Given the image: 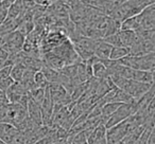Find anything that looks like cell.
<instances>
[{
	"mask_svg": "<svg viewBox=\"0 0 155 144\" xmlns=\"http://www.w3.org/2000/svg\"><path fill=\"white\" fill-rule=\"evenodd\" d=\"M83 144H88V143H87V142H85V143H83Z\"/></svg>",
	"mask_w": 155,
	"mask_h": 144,
	"instance_id": "4316f807",
	"label": "cell"
},
{
	"mask_svg": "<svg viewBox=\"0 0 155 144\" xmlns=\"http://www.w3.org/2000/svg\"><path fill=\"white\" fill-rule=\"evenodd\" d=\"M118 62L120 65H122V66H125L131 69H135V70L154 72L155 54L154 52H150V53H147L139 56L127 55L125 57L119 59Z\"/></svg>",
	"mask_w": 155,
	"mask_h": 144,
	"instance_id": "3957f363",
	"label": "cell"
},
{
	"mask_svg": "<svg viewBox=\"0 0 155 144\" xmlns=\"http://www.w3.org/2000/svg\"><path fill=\"white\" fill-rule=\"evenodd\" d=\"M148 144H155V133H154V129L151 131L150 136L148 138Z\"/></svg>",
	"mask_w": 155,
	"mask_h": 144,
	"instance_id": "603a6c76",
	"label": "cell"
},
{
	"mask_svg": "<svg viewBox=\"0 0 155 144\" xmlns=\"http://www.w3.org/2000/svg\"><path fill=\"white\" fill-rule=\"evenodd\" d=\"M108 78L113 82V84L120 90L127 92L129 95H131L134 100H137L142 94L147 92L150 89V87L153 84H146V83L136 82L133 80H127V78H121L118 75H110Z\"/></svg>",
	"mask_w": 155,
	"mask_h": 144,
	"instance_id": "7a4b0ae2",
	"label": "cell"
},
{
	"mask_svg": "<svg viewBox=\"0 0 155 144\" xmlns=\"http://www.w3.org/2000/svg\"><path fill=\"white\" fill-rule=\"evenodd\" d=\"M27 93H28V91H27L19 83L14 82V84L7 90L5 94H7L9 103H18V102L20 101V99H21L25 94H27Z\"/></svg>",
	"mask_w": 155,
	"mask_h": 144,
	"instance_id": "9c48e42d",
	"label": "cell"
},
{
	"mask_svg": "<svg viewBox=\"0 0 155 144\" xmlns=\"http://www.w3.org/2000/svg\"><path fill=\"white\" fill-rule=\"evenodd\" d=\"M27 112L28 117L33 123L36 125H43L41 124V107L39 104L33 101L31 98H29L28 105H27Z\"/></svg>",
	"mask_w": 155,
	"mask_h": 144,
	"instance_id": "ba28073f",
	"label": "cell"
},
{
	"mask_svg": "<svg viewBox=\"0 0 155 144\" xmlns=\"http://www.w3.org/2000/svg\"><path fill=\"white\" fill-rule=\"evenodd\" d=\"M116 144H123V142L121 141V142H119V143H116Z\"/></svg>",
	"mask_w": 155,
	"mask_h": 144,
	"instance_id": "484cf974",
	"label": "cell"
},
{
	"mask_svg": "<svg viewBox=\"0 0 155 144\" xmlns=\"http://www.w3.org/2000/svg\"><path fill=\"white\" fill-rule=\"evenodd\" d=\"M155 0H124L122 3L114 8L108 17L121 22L124 19L139 14L147 7L153 5Z\"/></svg>",
	"mask_w": 155,
	"mask_h": 144,
	"instance_id": "6da1fadb",
	"label": "cell"
},
{
	"mask_svg": "<svg viewBox=\"0 0 155 144\" xmlns=\"http://www.w3.org/2000/svg\"><path fill=\"white\" fill-rule=\"evenodd\" d=\"M11 70H12V65H8L0 69V80H5V78H9L11 75Z\"/></svg>",
	"mask_w": 155,
	"mask_h": 144,
	"instance_id": "ffe728a7",
	"label": "cell"
},
{
	"mask_svg": "<svg viewBox=\"0 0 155 144\" xmlns=\"http://www.w3.org/2000/svg\"><path fill=\"white\" fill-rule=\"evenodd\" d=\"M129 130V121L124 120L114 126L106 128V141L107 144H116L121 142L127 135Z\"/></svg>",
	"mask_w": 155,
	"mask_h": 144,
	"instance_id": "8992f818",
	"label": "cell"
},
{
	"mask_svg": "<svg viewBox=\"0 0 155 144\" xmlns=\"http://www.w3.org/2000/svg\"><path fill=\"white\" fill-rule=\"evenodd\" d=\"M153 129H154V127H144V129L140 133L139 137L136 139L134 144H148V138Z\"/></svg>",
	"mask_w": 155,
	"mask_h": 144,
	"instance_id": "e0dca14e",
	"label": "cell"
},
{
	"mask_svg": "<svg viewBox=\"0 0 155 144\" xmlns=\"http://www.w3.org/2000/svg\"><path fill=\"white\" fill-rule=\"evenodd\" d=\"M112 46L106 43L105 41H103L102 39H99L96 45L95 51H94V55L96 57H98L99 59H108L110 58V53L112 50Z\"/></svg>",
	"mask_w": 155,
	"mask_h": 144,
	"instance_id": "8fae6325",
	"label": "cell"
},
{
	"mask_svg": "<svg viewBox=\"0 0 155 144\" xmlns=\"http://www.w3.org/2000/svg\"><path fill=\"white\" fill-rule=\"evenodd\" d=\"M106 127L103 123L98 124L95 128L91 129L87 138L88 144H107L106 141Z\"/></svg>",
	"mask_w": 155,
	"mask_h": 144,
	"instance_id": "52a82bcc",
	"label": "cell"
},
{
	"mask_svg": "<svg viewBox=\"0 0 155 144\" xmlns=\"http://www.w3.org/2000/svg\"><path fill=\"white\" fill-rule=\"evenodd\" d=\"M17 131L18 128H16L14 125L10 124V123L0 122V139L5 141V143L9 144Z\"/></svg>",
	"mask_w": 155,
	"mask_h": 144,
	"instance_id": "30bf717a",
	"label": "cell"
},
{
	"mask_svg": "<svg viewBox=\"0 0 155 144\" xmlns=\"http://www.w3.org/2000/svg\"><path fill=\"white\" fill-rule=\"evenodd\" d=\"M102 40L105 41L106 43L110 45L112 47H120L121 43H120V38H119L118 32L115 33V34L108 35V36H105L104 38H102Z\"/></svg>",
	"mask_w": 155,
	"mask_h": 144,
	"instance_id": "ac0fdd59",
	"label": "cell"
},
{
	"mask_svg": "<svg viewBox=\"0 0 155 144\" xmlns=\"http://www.w3.org/2000/svg\"><path fill=\"white\" fill-rule=\"evenodd\" d=\"M135 32L144 30H154L155 28V5H149L139 14L134 16Z\"/></svg>",
	"mask_w": 155,
	"mask_h": 144,
	"instance_id": "277c9868",
	"label": "cell"
},
{
	"mask_svg": "<svg viewBox=\"0 0 155 144\" xmlns=\"http://www.w3.org/2000/svg\"><path fill=\"white\" fill-rule=\"evenodd\" d=\"M127 55H129V49L127 48L122 47V46H120V47H113L112 50H110V58L108 59L119 60Z\"/></svg>",
	"mask_w": 155,
	"mask_h": 144,
	"instance_id": "5bb4252c",
	"label": "cell"
},
{
	"mask_svg": "<svg viewBox=\"0 0 155 144\" xmlns=\"http://www.w3.org/2000/svg\"><path fill=\"white\" fill-rule=\"evenodd\" d=\"M64 1L71 8V10L80 7V5H82V1H81V0H64Z\"/></svg>",
	"mask_w": 155,
	"mask_h": 144,
	"instance_id": "44dd1931",
	"label": "cell"
},
{
	"mask_svg": "<svg viewBox=\"0 0 155 144\" xmlns=\"http://www.w3.org/2000/svg\"><path fill=\"white\" fill-rule=\"evenodd\" d=\"M14 84V81L11 76L5 78V80H0V90L7 92V90Z\"/></svg>",
	"mask_w": 155,
	"mask_h": 144,
	"instance_id": "d6986e66",
	"label": "cell"
},
{
	"mask_svg": "<svg viewBox=\"0 0 155 144\" xmlns=\"http://www.w3.org/2000/svg\"><path fill=\"white\" fill-rule=\"evenodd\" d=\"M0 1H2V0H0Z\"/></svg>",
	"mask_w": 155,
	"mask_h": 144,
	"instance_id": "83f0119b",
	"label": "cell"
},
{
	"mask_svg": "<svg viewBox=\"0 0 155 144\" xmlns=\"http://www.w3.org/2000/svg\"><path fill=\"white\" fill-rule=\"evenodd\" d=\"M135 114V107H134V102L131 104H121L117 110L106 120L105 127L110 128V127L114 126V125L118 124V123L122 122V121L127 120V118Z\"/></svg>",
	"mask_w": 155,
	"mask_h": 144,
	"instance_id": "5b68a950",
	"label": "cell"
},
{
	"mask_svg": "<svg viewBox=\"0 0 155 144\" xmlns=\"http://www.w3.org/2000/svg\"><path fill=\"white\" fill-rule=\"evenodd\" d=\"M5 104H9L7 94H5V91L0 90V105H5Z\"/></svg>",
	"mask_w": 155,
	"mask_h": 144,
	"instance_id": "7402d4cb",
	"label": "cell"
},
{
	"mask_svg": "<svg viewBox=\"0 0 155 144\" xmlns=\"http://www.w3.org/2000/svg\"><path fill=\"white\" fill-rule=\"evenodd\" d=\"M132 80L136 81V82L146 83V84H154V72L133 69Z\"/></svg>",
	"mask_w": 155,
	"mask_h": 144,
	"instance_id": "4fadbf2b",
	"label": "cell"
},
{
	"mask_svg": "<svg viewBox=\"0 0 155 144\" xmlns=\"http://www.w3.org/2000/svg\"><path fill=\"white\" fill-rule=\"evenodd\" d=\"M34 83H35V86L36 87H41V88H46L48 85V82L46 81V78L44 75L43 71L41 70H37L34 72Z\"/></svg>",
	"mask_w": 155,
	"mask_h": 144,
	"instance_id": "2e32d148",
	"label": "cell"
},
{
	"mask_svg": "<svg viewBox=\"0 0 155 144\" xmlns=\"http://www.w3.org/2000/svg\"><path fill=\"white\" fill-rule=\"evenodd\" d=\"M0 144H8V143H5V141H2V140L0 139Z\"/></svg>",
	"mask_w": 155,
	"mask_h": 144,
	"instance_id": "d4e9b609",
	"label": "cell"
},
{
	"mask_svg": "<svg viewBox=\"0 0 155 144\" xmlns=\"http://www.w3.org/2000/svg\"><path fill=\"white\" fill-rule=\"evenodd\" d=\"M25 68L24 65L21 64H17V65H13L12 66V70H11V78H13V81L15 83H19L21 81L22 76H24V73H25Z\"/></svg>",
	"mask_w": 155,
	"mask_h": 144,
	"instance_id": "9a60e30c",
	"label": "cell"
},
{
	"mask_svg": "<svg viewBox=\"0 0 155 144\" xmlns=\"http://www.w3.org/2000/svg\"><path fill=\"white\" fill-rule=\"evenodd\" d=\"M118 35H119V38H120L121 46L127 48V49L135 43L136 38H137L136 32L132 30H119Z\"/></svg>",
	"mask_w": 155,
	"mask_h": 144,
	"instance_id": "7c38bea8",
	"label": "cell"
},
{
	"mask_svg": "<svg viewBox=\"0 0 155 144\" xmlns=\"http://www.w3.org/2000/svg\"><path fill=\"white\" fill-rule=\"evenodd\" d=\"M8 1H9V2H10V3H11V5H13V3H14V2H15L16 0H8Z\"/></svg>",
	"mask_w": 155,
	"mask_h": 144,
	"instance_id": "cb8c5ba5",
	"label": "cell"
}]
</instances>
